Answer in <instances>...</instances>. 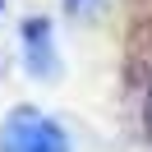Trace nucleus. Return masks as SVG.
<instances>
[{"label":"nucleus","mask_w":152,"mask_h":152,"mask_svg":"<svg viewBox=\"0 0 152 152\" xmlns=\"http://www.w3.org/2000/svg\"><path fill=\"white\" fill-rule=\"evenodd\" d=\"M0 152H74V148H69V134L51 115L19 106L0 124Z\"/></svg>","instance_id":"nucleus-1"},{"label":"nucleus","mask_w":152,"mask_h":152,"mask_svg":"<svg viewBox=\"0 0 152 152\" xmlns=\"http://www.w3.org/2000/svg\"><path fill=\"white\" fill-rule=\"evenodd\" d=\"M23 65H28L37 78H51L60 69V60H56V32H51L46 19H28L23 23Z\"/></svg>","instance_id":"nucleus-2"},{"label":"nucleus","mask_w":152,"mask_h":152,"mask_svg":"<svg viewBox=\"0 0 152 152\" xmlns=\"http://www.w3.org/2000/svg\"><path fill=\"white\" fill-rule=\"evenodd\" d=\"M69 5H74V10H92L97 0H69Z\"/></svg>","instance_id":"nucleus-3"},{"label":"nucleus","mask_w":152,"mask_h":152,"mask_svg":"<svg viewBox=\"0 0 152 152\" xmlns=\"http://www.w3.org/2000/svg\"><path fill=\"white\" fill-rule=\"evenodd\" d=\"M148 124H152V102H148Z\"/></svg>","instance_id":"nucleus-4"},{"label":"nucleus","mask_w":152,"mask_h":152,"mask_svg":"<svg viewBox=\"0 0 152 152\" xmlns=\"http://www.w3.org/2000/svg\"><path fill=\"white\" fill-rule=\"evenodd\" d=\"M0 10H5V0H0Z\"/></svg>","instance_id":"nucleus-5"}]
</instances>
